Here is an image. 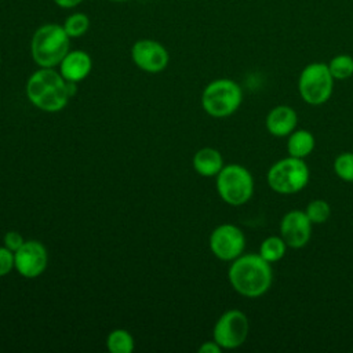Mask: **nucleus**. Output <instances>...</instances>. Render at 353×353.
<instances>
[{
	"label": "nucleus",
	"instance_id": "obj_1",
	"mask_svg": "<svg viewBox=\"0 0 353 353\" xmlns=\"http://www.w3.org/2000/svg\"><path fill=\"white\" fill-rule=\"evenodd\" d=\"M228 277L237 294L245 298H259L272 287L273 269L272 263L259 254H241L232 261Z\"/></svg>",
	"mask_w": 353,
	"mask_h": 353
},
{
	"label": "nucleus",
	"instance_id": "obj_2",
	"mask_svg": "<svg viewBox=\"0 0 353 353\" xmlns=\"http://www.w3.org/2000/svg\"><path fill=\"white\" fill-rule=\"evenodd\" d=\"M29 101L44 112L62 110L70 97L68 81L52 68H40L26 83Z\"/></svg>",
	"mask_w": 353,
	"mask_h": 353
},
{
	"label": "nucleus",
	"instance_id": "obj_3",
	"mask_svg": "<svg viewBox=\"0 0 353 353\" xmlns=\"http://www.w3.org/2000/svg\"><path fill=\"white\" fill-rule=\"evenodd\" d=\"M70 51V37L59 23H44L36 29L30 41L33 61L40 68H54Z\"/></svg>",
	"mask_w": 353,
	"mask_h": 353
},
{
	"label": "nucleus",
	"instance_id": "obj_4",
	"mask_svg": "<svg viewBox=\"0 0 353 353\" xmlns=\"http://www.w3.org/2000/svg\"><path fill=\"white\" fill-rule=\"evenodd\" d=\"M310 171L303 159L287 156L277 160L268 170L269 188L279 194H295L309 183Z\"/></svg>",
	"mask_w": 353,
	"mask_h": 353
},
{
	"label": "nucleus",
	"instance_id": "obj_5",
	"mask_svg": "<svg viewBox=\"0 0 353 353\" xmlns=\"http://www.w3.org/2000/svg\"><path fill=\"white\" fill-rule=\"evenodd\" d=\"M216 190L226 204L239 207L251 200L254 178L244 165L226 164L216 175Z\"/></svg>",
	"mask_w": 353,
	"mask_h": 353
},
{
	"label": "nucleus",
	"instance_id": "obj_6",
	"mask_svg": "<svg viewBox=\"0 0 353 353\" xmlns=\"http://www.w3.org/2000/svg\"><path fill=\"white\" fill-rule=\"evenodd\" d=\"M243 102L240 85L230 79H216L207 84L201 94V106L212 117L233 114Z\"/></svg>",
	"mask_w": 353,
	"mask_h": 353
},
{
	"label": "nucleus",
	"instance_id": "obj_7",
	"mask_svg": "<svg viewBox=\"0 0 353 353\" xmlns=\"http://www.w3.org/2000/svg\"><path fill=\"white\" fill-rule=\"evenodd\" d=\"M335 79L324 62L307 63L298 77V92L302 101L312 106L325 103L334 91Z\"/></svg>",
	"mask_w": 353,
	"mask_h": 353
},
{
	"label": "nucleus",
	"instance_id": "obj_8",
	"mask_svg": "<svg viewBox=\"0 0 353 353\" xmlns=\"http://www.w3.org/2000/svg\"><path fill=\"white\" fill-rule=\"evenodd\" d=\"M250 332V321L245 313L239 309H229L223 312L216 320L212 338L222 349L240 347Z\"/></svg>",
	"mask_w": 353,
	"mask_h": 353
},
{
	"label": "nucleus",
	"instance_id": "obj_9",
	"mask_svg": "<svg viewBox=\"0 0 353 353\" xmlns=\"http://www.w3.org/2000/svg\"><path fill=\"white\" fill-rule=\"evenodd\" d=\"M245 248L243 230L232 223L216 226L210 234V250L221 261H234Z\"/></svg>",
	"mask_w": 353,
	"mask_h": 353
},
{
	"label": "nucleus",
	"instance_id": "obj_10",
	"mask_svg": "<svg viewBox=\"0 0 353 353\" xmlns=\"http://www.w3.org/2000/svg\"><path fill=\"white\" fill-rule=\"evenodd\" d=\"M132 62L148 73H159L168 65L170 55L165 47L152 39H141L131 47Z\"/></svg>",
	"mask_w": 353,
	"mask_h": 353
},
{
	"label": "nucleus",
	"instance_id": "obj_11",
	"mask_svg": "<svg viewBox=\"0 0 353 353\" xmlns=\"http://www.w3.org/2000/svg\"><path fill=\"white\" fill-rule=\"evenodd\" d=\"M313 223L301 210H291L285 212L280 221V236L288 248L299 250L307 245L312 237Z\"/></svg>",
	"mask_w": 353,
	"mask_h": 353
},
{
	"label": "nucleus",
	"instance_id": "obj_12",
	"mask_svg": "<svg viewBox=\"0 0 353 353\" xmlns=\"http://www.w3.org/2000/svg\"><path fill=\"white\" fill-rule=\"evenodd\" d=\"M14 268L21 276L26 279H34L40 276L46 270L48 262L46 247L36 240L25 241L14 252Z\"/></svg>",
	"mask_w": 353,
	"mask_h": 353
},
{
	"label": "nucleus",
	"instance_id": "obj_13",
	"mask_svg": "<svg viewBox=\"0 0 353 353\" xmlns=\"http://www.w3.org/2000/svg\"><path fill=\"white\" fill-rule=\"evenodd\" d=\"M265 127L270 135L287 138L298 127V114L288 105H277L268 112Z\"/></svg>",
	"mask_w": 353,
	"mask_h": 353
},
{
	"label": "nucleus",
	"instance_id": "obj_14",
	"mask_svg": "<svg viewBox=\"0 0 353 353\" xmlns=\"http://www.w3.org/2000/svg\"><path fill=\"white\" fill-rule=\"evenodd\" d=\"M59 69V73L66 81L79 83L90 74L92 69V59L83 50H72L61 61Z\"/></svg>",
	"mask_w": 353,
	"mask_h": 353
},
{
	"label": "nucleus",
	"instance_id": "obj_15",
	"mask_svg": "<svg viewBox=\"0 0 353 353\" xmlns=\"http://www.w3.org/2000/svg\"><path fill=\"white\" fill-rule=\"evenodd\" d=\"M223 165L221 152L214 148H201L193 156V168L201 176H216Z\"/></svg>",
	"mask_w": 353,
	"mask_h": 353
},
{
	"label": "nucleus",
	"instance_id": "obj_16",
	"mask_svg": "<svg viewBox=\"0 0 353 353\" xmlns=\"http://www.w3.org/2000/svg\"><path fill=\"white\" fill-rule=\"evenodd\" d=\"M316 146L314 135L305 128H295L288 137H287V153L288 156L298 157V159H306L312 154Z\"/></svg>",
	"mask_w": 353,
	"mask_h": 353
},
{
	"label": "nucleus",
	"instance_id": "obj_17",
	"mask_svg": "<svg viewBox=\"0 0 353 353\" xmlns=\"http://www.w3.org/2000/svg\"><path fill=\"white\" fill-rule=\"evenodd\" d=\"M287 248L281 236H269L261 241L258 254L269 263H276L284 258Z\"/></svg>",
	"mask_w": 353,
	"mask_h": 353
},
{
	"label": "nucleus",
	"instance_id": "obj_18",
	"mask_svg": "<svg viewBox=\"0 0 353 353\" xmlns=\"http://www.w3.org/2000/svg\"><path fill=\"white\" fill-rule=\"evenodd\" d=\"M109 352L112 353H131L134 350V339L125 330H113L106 339Z\"/></svg>",
	"mask_w": 353,
	"mask_h": 353
},
{
	"label": "nucleus",
	"instance_id": "obj_19",
	"mask_svg": "<svg viewBox=\"0 0 353 353\" xmlns=\"http://www.w3.org/2000/svg\"><path fill=\"white\" fill-rule=\"evenodd\" d=\"M327 65L335 80H347L353 76V57L349 54H338Z\"/></svg>",
	"mask_w": 353,
	"mask_h": 353
},
{
	"label": "nucleus",
	"instance_id": "obj_20",
	"mask_svg": "<svg viewBox=\"0 0 353 353\" xmlns=\"http://www.w3.org/2000/svg\"><path fill=\"white\" fill-rule=\"evenodd\" d=\"M62 26L70 39H77L85 34L90 29V18L84 12H72Z\"/></svg>",
	"mask_w": 353,
	"mask_h": 353
},
{
	"label": "nucleus",
	"instance_id": "obj_21",
	"mask_svg": "<svg viewBox=\"0 0 353 353\" xmlns=\"http://www.w3.org/2000/svg\"><path fill=\"white\" fill-rule=\"evenodd\" d=\"M303 211L313 225L325 223L331 216V205L327 200L323 199H314L309 201Z\"/></svg>",
	"mask_w": 353,
	"mask_h": 353
},
{
	"label": "nucleus",
	"instance_id": "obj_22",
	"mask_svg": "<svg viewBox=\"0 0 353 353\" xmlns=\"http://www.w3.org/2000/svg\"><path fill=\"white\" fill-rule=\"evenodd\" d=\"M334 172L339 179L353 183V152H342L335 157Z\"/></svg>",
	"mask_w": 353,
	"mask_h": 353
},
{
	"label": "nucleus",
	"instance_id": "obj_23",
	"mask_svg": "<svg viewBox=\"0 0 353 353\" xmlns=\"http://www.w3.org/2000/svg\"><path fill=\"white\" fill-rule=\"evenodd\" d=\"M14 263H15L14 252L8 250L6 245L0 247V276H6L7 273H10L11 269L14 268Z\"/></svg>",
	"mask_w": 353,
	"mask_h": 353
},
{
	"label": "nucleus",
	"instance_id": "obj_24",
	"mask_svg": "<svg viewBox=\"0 0 353 353\" xmlns=\"http://www.w3.org/2000/svg\"><path fill=\"white\" fill-rule=\"evenodd\" d=\"M23 243H25V240H23V237L18 232L11 230V232H7L4 234V245L8 250H11L12 252H15Z\"/></svg>",
	"mask_w": 353,
	"mask_h": 353
},
{
	"label": "nucleus",
	"instance_id": "obj_25",
	"mask_svg": "<svg viewBox=\"0 0 353 353\" xmlns=\"http://www.w3.org/2000/svg\"><path fill=\"white\" fill-rule=\"evenodd\" d=\"M221 350H222V347L214 339L204 342L199 347V353H221Z\"/></svg>",
	"mask_w": 353,
	"mask_h": 353
},
{
	"label": "nucleus",
	"instance_id": "obj_26",
	"mask_svg": "<svg viewBox=\"0 0 353 353\" xmlns=\"http://www.w3.org/2000/svg\"><path fill=\"white\" fill-rule=\"evenodd\" d=\"M59 8L63 10H72L74 7H77L79 4H81L84 0H52Z\"/></svg>",
	"mask_w": 353,
	"mask_h": 353
},
{
	"label": "nucleus",
	"instance_id": "obj_27",
	"mask_svg": "<svg viewBox=\"0 0 353 353\" xmlns=\"http://www.w3.org/2000/svg\"><path fill=\"white\" fill-rule=\"evenodd\" d=\"M109 1H116V3H123V1H128V0H109Z\"/></svg>",
	"mask_w": 353,
	"mask_h": 353
},
{
	"label": "nucleus",
	"instance_id": "obj_28",
	"mask_svg": "<svg viewBox=\"0 0 353 353\" xmlns=\"http://www.w3.org/2000/svg\"><path fill=\"white\" fill-rule=\"evenodd\" d=\"M0 63H1V57H0Z\"/></svg>",
	"mask_w": 353,
	"mask_h": 353
}]
</instances>
